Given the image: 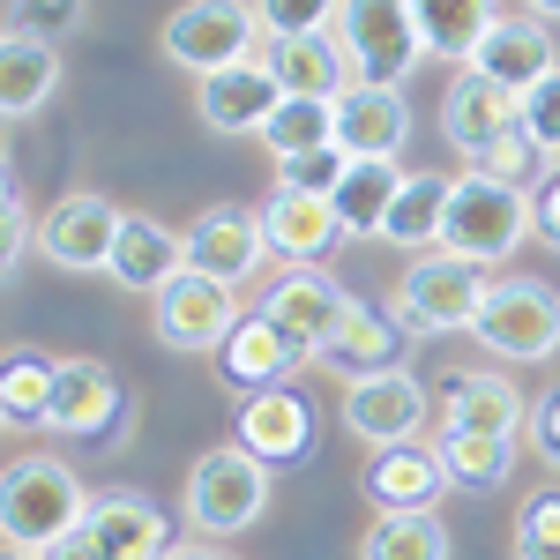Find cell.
<instances>
[{
	"mask_svg": "<svg viewBox=\"0 0 560 560\" xmlns=\"http://www.w3.org/2000/svg\"><path fill=\"white\" fill-rule=\"evenodd\" d=\"M269 486H277V471L261 464L255 448L224 441V448H202V456L187 464L179 516H187L195 538H240V530H255V523L269 516Z\"/></svg>",
	"mask_w": 560,
	"mask_h": 560,
	"instance_id": "cell-1",
	"label": "cell"
},
{
	"mask_svg": "<svg viewBox=\"0 0 560 560\" xmlns=\"http://www.w3.org/2000/svg\"><path fill=\"white\" fill-rule=\"evenodd\" d=\"M90 486L68 456H8L0 464V538H23V546H52L68 530H83Z\"/></svg>",
	"mask_w": 560,
	"mask_h": 560,
	"instance_id": "cell-2",
	"label": "cell"
},
{
	"mask_svg": "<svg viewBox=\"0 0 560 560\" xmlns=\"http://www.w3.org/2000/svg\"><path fill=\"white\" fill-rule=\"evenodd\" d=\"M523 240H530V187H509L493 173L448 179V210H441V247L448 255L478 261V269H501Z\"/></svg>",
	"mask_w": 560,
	"mask_h": 560,
	"instance_id": "cell-3",
	"label": "cell"
},
{
	"mask_svg": "<svg viewBox=\"0 0 560 560\" xmlns=\"http://www.w3.org/2000/svg\"><path fill=\"white\" fill-rule=\"evenodd\" d=\"M486 277H493V269L448 255V247H427V255L404 261L388 306H396V322H404L411 337H456V329H471L478 300H486Z\"/></svg>",
	"mask_w": 560,
	"mask_h": 560,
	"instance_id": "cell-4",
	"label": "cell"
},
{
	"mask_svg": "<svg viewBox=\"0 0 560 560\" xmlns=\"http://www.w3.org/2000/svg\"><path fill=\"white\" fill-rule=\"evenodd\" d=\"M471 337L493 359H553L560 351V292L546 277H486V300L471 314Z\"/></svg>",
	"mask_w": 560,
	"mask_h": 560,
	"instance_id": "cell-5",
	"label": "cell"
},
{
	"mask_svg": "<svg viewBox=\"0 0 560 560\" xmlns=\"http://www.w3.org/2000/svg\"><path fill=\"white\" fill-rule=\"evenodd\" d=\"M158 45L187 75H217V68L261 52V15H255V0H179L165 15V38Z\"/></svg>",
	"mask_w": 560,
	"mask_h": 560,
	"instance_id": "cell-6",
	"label": "cell"
},
{
	"mask_svg": "<svg viewBox=\"0 0 560 560\" xmlns=\"http://www.w3.org/2000/svg\"><path fill=\"white\" fill-rule=\"evenodd\" d=\"M247 314L240 300V284H224V277H202V269H179L173 284L150 300V329H158V345L165 351H187V359H202L232 337V322Z\"/></svg>",
	"mask_w": 560,
	"mask_h": 560,
	"instance_id": "cell-7",
	"label": "cell"
},
{
	"mask_svg": "<svg viewBox=\"0 0 560 560\" xmlns=\"http://www.w3.org/2000/svg\"><path fill=\"white\" fill-rule=\"evenodd\" d=\"M345 427L366 448H404L433 427V396L411 366H374V374H351L345 382Z\"/></svg>",
	"mask_w": 560,
	"mask_h": 560,
	"instance_id": "cell-8",
	"label": "cell"
},
{
	"mask_svg": "<svg viewBox=\"0 0 560 560\" xmlns=\"http://www.w3.org/2000/svg\"><path fill=\"white\" fill-rule=\"evenodd\" d=\"M337 38L359 60V83H404L419 68V52H427L411 0H345L337 8Z\"/></svg>",
	"mask_w": 560,
	"mask_h": 560,
	"instance_id": "cell-9",
	"label": "cell"
},
{
	"mask_svg": "<svg viewBox=\"0 0 560 560\" xmlns=\"http://www.w3.org/2000/svg\"><path fill=\"white\" fill-rule=\"evenodd\" d=\"M210 366H217V382H224V388L261 396V388H284L300 366H314V351H306L292 329H277L261 306H247V314L232 322V337L210 351Z\"/></svg>",
	"mask_w": 560,
	"mask_h": 560,
	"instance_id": "cell-10",
	"label": "cell"
},
{
	"mask_svg": "<svg viewBox=\"0 0 560 560\" xmlns=\"http://www.w3.org/2000/svg\"><path fill=\"white\" fill-rule=\"evenodd\" d=\"M441 135H448V150H464V165H486L516 135V90H501L478 68H456L441 90Z\"/></svg>",
	"mask_w": 560,
	"mask_h": 560,
	"instance_id": "cell-11",
	"label": "cell"
},
{
	"mask_svg": "<svg viewBox=\"0 0 560 560\" xmlns=\"http://www.w3.org/2000/svg\"><path fill=\"white\" fill-rule=\"evenodd\" d=\"M120 202H105V195H60L52 210L38 217V255L52 269H68V277H90V269H105L113 261V240H120Z\"/></svg>",
	"mask_w": 560,
	"mask_h": 560,
	"instance_id": "cell-12",
	"label": "cell"
},
{
	"mask_svg": "<svg viewBox=\"0 0 560 560\" xmlns=\"http://www.w3.org/2000/svg\"><path fill=\"white\" fill-rule=\"evenodd\" d=\"M240 448H255L269 471H300L306 456H314V441H322V411L306 404L300 388H261L240 404V433H232Z\"/></svg>",
	"mask_w": 560,
	"mask_h": 560,
	"instance_id": "cell-13",
	"label": "cell"
},
{
	"mask_svg": "<svg viewBox=\"0 0 560 560\" xmlns=\"http://www.w3.org/2000/svg\"><path fill=\"white\" fill-rule=\"evenodd\" d=\"M261 240H269V255L284 261V269H306V261L337 255L345 247V224H337V202L329 195H314V187H269V202H261Z\"/></svg>",
	"mask_w": 560,
	"mask_h": 560,
	"instance_id": "cell-14",
	"label": "cell"
},
{
	"mask_svg": "<svg viewBox=\"0 0 560 560\" xmlns=\"http://www.w3.org/2000/svg\"><path fill=\"white\" fill-rule=\"evenodd\" d=\"M351 306H359V300H351L345 284L322 269V261H306V269H284V277L261 292V314H269L277 329H292L306 351L329 345V337H337V329L351 322Z\"/></svg>",
	"mask_w": 560,
	"mask_h": 560,
	"instance_id": "cell-15",
	"label": "cell"
},
{
	"mask_svg": "<svg viewBox=\"0 0 560 560\" xmlns=\"http://www.w3.org/2000/svg\"><path fill=\"white\" fill-rule=\"evenodd\" d=\"M277 105H284V83L261 68V52L217 68V75H195V120L210 135H261Z\"/></svg>",
	"mask_w": 560,
	"mask_h": 560,
	"instance_id": "cell-16",
	"label": "cell"
},
{
	"mask_svg": "<svg viewBox=\"0 0 560 560\" xmlns=\"http://www.w3.org/2000/svg\"><path fill=\"white\" fill-rule=\"evenodd\" d=\"M179 240H187V269H202V277H224V284H247L261 261H269L261 217H255V210H240V202H210V210L195 217Z\"/></svg>",
	"mask_w": 560,
	"mask_h": 560,
	"instance_id": "cell-17",
	"label": "cell"
},
{
	"mask_svg": "<svg viewBox=\"0 0 560 560\" xmlns=\"http://www.w3.org/2000/svg\"><path fill=\"white\" fill-rule=\"evenodd\" d=\"M261 68L284 83V97H345L359 83V60L337 31H300V38H261Z\"/></svg>",
	"mask_w": 560,
	"mask_h": 560,
	"instance_id": "cell-18",
	"label": "cell"
},
{
	"mask_svg": "<svg viewBox=\"0 0 560 560\" xmlns=\"http://www.w3.org/2000/svg\"><path fill=\"white\" fill-rule=\"evenodd\" d=\"M120 404H128V388L120 374L105 366V359H60V374H52V396H45V433H105L120 419Z\"/></svg>",
	"mask_w": 560,
	"mask_h": 560,
	"instance_id": "cell-19",
	"label": "cell"
},
{
	"mask_svg": "<svg viewBox=\"0 0 560 560\" xmlns=\"http://www.w3.org/2000/svg\"><path fill=\"white\" fill-rule=\"evenodd\" d=\"M179 269H187V240H179L173 224H158V217H142V210L120 217V240H113V261H105V277H113L120 292L158 300Z\"/></svg>",
	"mask_w": 560,
	"mask_h": 560,
	"instance_id": "cell-20",
	"label": "cell"
},
{
	"mask_svg": "<svg viewBox=\"0 0 560 560\" xmlns=\"http://www.w3.org/2000/svg\"><path fill=\"white\" fill-rule=\"evenodd\" d=\"M478 75H493L501 90H530L538 75H553L560 52H553V23H538V15H493V31L478 38V52L464 60Z\"/></svg>",
	"mask_w": 560,
	"mask_h": 560,
	"instance_id": "cell-21",
	"label": "cell"
},
{
	"mask_svg": "<svg viewBox=\"0 0 560 560\" xmlns=\"http://www.w3.org/2000/svg\"><path fill=\"white\" fill-rule=\"evenodd\" d=\"M523 388L509 374H448L441 382V404H433V427L441 433H523Z\"/></svg>",
	"mask_w": 560,
	"mask_h": 560,
	"instance_id": "cell-22",
	"label": "cell"
},
{
	"mask_svg": "<svg viewBox=\"0 0 560 560\" xmlns=\"http://www.w3.org/2000/svg\"><path fill=\"white\" fill-rule=\"evenodd\" d=\"M404 135H411L404 83H351L337 97V142H345V158H396Z\"/></svg>",
	"mask_w": 560,
	"mask_h": 560,
	"instance_id": "cell-23",
	"label": "cell"
},
{
	"mask_svg": "<svg viewBox=\"0 0 560 560\" xmlns=\"http://www.w3.org/2000/svg\"><path fill=\"white\" fill-rule=\"evenodd\" d=\"M404 322H396V306H374V300H359L351 306V322L329 337V345L314 351V366H329V374H374V366H404Z\"/></svg>",
	"mask_w": 560,
	"mask_h": 560,
	"instance_id": "cell-24",
	"label": "cell"
},
{
	"mask_svg": "<svg viewBox=\"0 0 560 560\" xmlns=\"http://www.w3.org/2000/svg\"><path fill=\"white\" fill-rule=\"evenodd\" d=\"M83 530L105 560H165V516L142 493H90Z\"/></svg>",
	"mask_w": 560,
	"mask_h": 560,
	"instance_id": "cell-25",
	"label": "cell"
},
{
	"mask_svg": "<svg viewBox=\"0 0 560 560\" xmlns=\"http://www.w3.org/2000/svg\"><path fill=\"white\" fill-rule=\"evenodd\" d=\"M366 493H374V509H441V493H448V471H441L433 441L374 448V464H366Z\"/></svg>",
	"mask_w": 560,
	"mask_h": 560,
	"instance_id": "cell-26",
	"label": "cell"
},
{
	"mask_svg": "<svg viewBox=\"0 0 560 560\" xmlns=\"http://www.w3.org/2000/svg\"><path fill=\"white\" fill-rule=\"evenodd\" d=\"M52 90H60V45L8 23L0 31V120H31Z\"/></svg>",
	"mask_w": 560,
	"mask_h": 560,
	"instance_id": "cell-27",
	"label": "cell"
},
{
	"mask_svg": "<svg viewBox=\"0 0 560 560\" xmlns=\"http://www.w3.org/2000/svg\"><path fill=\"white\" fill-rule=\"evenodd\" d=\"M396 187H404V165H396V158H351L345 179L329 187L345 240H382V217H388V202H396Z\"/></svg>",
	"mask_w": 560,
	"mask_h": 560,
	"instance_id": "cell-28",
	"label": "cell"
},
{
	"mask_svg": "<svg viewBox=\"0 0 560 560\" xmlns=\"http://www.w3.org/2000/svg\"><path fill=\"white\" fill-rule=\"evenodd\" d=\"M359 560H448V523L441 509H374Z\"/></svg>",
	"mask_w": 560,
	"mask_h": 560,
	"instance_id": "cell-29",
	"label": "cell"
},
{
	"mask_svg": "<svg viewBox=\"0 0 560 560\" xmlns=\"http://www.w3.org/2000/svg\"><path fill=\"white\" fill-rule=\"evenodd\" d=\"M433 456H441L448 486H464V493H493L501 478L516 471V433H441V427H433Z\"/></svg>",
	"mask_w": 560,
	"mask_h": 560,
	"instance_id": "cell-30",
	"label": "cell"
},
{
	"mask_svg": "<svg viewBox=\"0 0 560 560\" xmlns=\"http://www.w3.org/2000/svg\"><path fill=\"white\" fill-rule=\"evenodd\" d=\"M441 210H448V179L404 173V187H396V202L382 217V240L404 247V255H427V247H441Z\"/></svg>",
	"mask_w": 560,
	"mask_h": 560,
	"instance_id": "cell-31",
	"label": "cell"
},
{
	"mask_svg": "<svg viewBox=\"0 0 560 560\" xmlns=\"http://www.w3.org/2000/svg\"><path fill=\"white\" fill-rule=\"evenodd\" d=\"M411 15H419V38H427L433 60H471L478 38L493 31V15H501V0H411Z\"/></svg>",
	"mask_w": 560,
	"mask_h": 560,
	"instance_id": "cell-32",
	"label": "cell"
},
{
	"mask_svg": "<svg viewBox=\"0 0 560 560\" xmlns=\"http://www.w3.org/2000/svg\"><path fill=\"white\" fill-rule=\"evenodd\" d=\"M60 359L38 345H8L0 351V419L8 427H38L45 433V396H52Z\"/></svg>",
	"mask_w": 560,
	"mask_h": 560,
	"instance_id": "cell-33",
	"label": "cell"
},
{
	"mask_svg": "<svg viewBox=\"0 0 560 560\" xmlns=\"http://www.w3.org/2000/svg\"><path fill=\"white\" fill-rule=\"evenodd\" d=\"M337 142V97H284L261 128V150L284 165V158H306V150H329Z\"/></svg>",
	"mask_w": 560,
	"mask_h": 560,
	"instance_id": "cell-34",
	"label": "cell"
},
{
	"mask_svg": "<svg viewBox=\"0 0 560 560\" xmlns=\"http://www.w3.org/2000/svg\"><path fill=\"white\" fill-rule=\"evenodd\" d=\"M8 23L45 45H68L90 23V0H8Z\"/></svg>",
	"mask_w": 560,
	"mask_h": 560,
	"instance_id": "cell-35",
	"label": "cell"
},
{
	"mask_svg": "<svg viewBox=\"0 0 560 560\" xmlns=\"http://www.w3.org/2000/svg\"><path fill=\"white\" fill-rule=\"evenodd\" d=\"M516 560H560V486H538L516 516Z\"/></svg>",
	"mask_w": 560,
	"mask_h": 560,
	"instance_id": "cell-36",
	"label": "cell"
},
{
	"mask_svg": "<svg viewBox=\"0 0 560 560\" xmlns=\"http://www.w3.org/2000/svg\"><path fill=\"white\" fill-rule=\"evenodd\" d=\"M516 128L560 165V68H553V75H538V83L516 97Z\"/></svg>",
	"mask_w": 560,
	"mask_h": 560,
	"instance_id": "cell-37",
	"label": "cell"
},
{
	"mask_svg": "<svg viewBox=\"0 0 560 560\" xmlns=\"http://www.w3.org/2000/svg\"><path fill=\"white\" fill-rule=\"evenodd\" d=\"M345 0H255L261 38H300V31H337Z\"/></svg>",
	"mask_w": 560,
	"mask_h": 560,
	"instance_id": "cell-38",
	"label": "cell"
},
{
	"mask_svg": "<svg viewBox=\"0 0 560 560\" xmlns=\"http://www.w3.org/2000/svg\"><path fill=\"white\" fill-rule=\"evenodd\" d=\"M345 142H329V150H306V158H284V165H277V179H284V187H314V195H329V187H337V179H345Z\"/></svg>",
	"mask_w": 560,
	"mask_h": 560,
	"instance_id": "cell-39",
	"label": "cell"
},
{
	"mask_svg": "<svg viewBox=\"0 0 560 560\" xmlns=\"http://www.w3.org/2000/svg\"><path fill=\"white\" fill-rule=\"evenodd\" d=\"M523 433H530V456H538V464H546V471L560 478V388H546V396L530 404Z\"/></svg>",
	"mask_w": 560,
	"mask_h": 560,
	"instance_id": "cell-40",
	"label": "cell"
},
{
	"mask_svg": "<svg viewBox=\"0 0 560 560\" xmlns=\"http://www.w3.org/2000/svg\"><path fill=\"white\" fill-rule=\"evenodd\" d=\"M31 247H38V217L23 210V202H8V210H0V284L23 269V255H31Z\"/></svg>",
	"mask_w": 560,
	"mask_h": 560,
	"instance_id": "cell-41",
	"label": "cell"
},
{
	"mask_svg": "<svg viewBox=\"0 0 560 560\" xmlns=\"http://www.w3.org/2000/svg\"><path fill=\"white\" fill-rule=\"evenodd\" d=\"M530 240H546L560 255V165H546V179L530 187Z\"/></svg>",
	"mask_w": 560,
	"mask_h": 560,
	"instance_id": "cell-42",
	"label": "cell"
},
{
	"mask_svg": "<svg viewBox=\"0 0 560 560\" xmlns=\"http://www.w3.org/2000/svg\"><path fill=\"white\" fill-rule=\"evenodd\" d=\"M45 560H105V553L90 546V530H68V538H52V546H45Z\"/></svg>",
	"mask_w": 560,
	"mask_h": 560,
	"instance_id": "cell-43",
	"label": "cell"
},
{
	"mask_svg": "<svg viewBox=\"0 0 560 560\" xmlns=\"http://www.w3.org/2000/svg\"><path fill=\"white\" fill-rule=\"evenodd\" d=\"M165 560H232L217 538H187V546H165Z\"/></svg>",
	"mask_w": 560,
	"mask_h": 560,
	"instance_id": "cell-44",
	"label": "cell"
},
{
	"mask_svg": "<svg viewBox=\"0 0 560 560\" xmlns=\"http://www.w3.org/2000/svg\"><path fill=\"white\" fill-rule=\"evenodd\" d=\"M0 560H45V546H23V538H0Z\"/></svg>",
	"mask_w": 560,
	"mask_h": 560,
	"instance_id": "cell-45",
	"label": "cell"
},
{
	"mask_svg": "<svg viewBox=\"0 0 560 560\" xmlns=\"http://www.w3.org/2000/svg\"><path fill=\"white\" fill-rule=\"evenodd\" d=\"M523 15H538V23H560V0H523Z\"/></svg>",
	"mask_w": 560,
	"mask_h": 560,
	"instance_id": "cell-46",
	"label": "cell"
},
{
	"mask_svg": "<svg viewBox=\"0 0 560 560\" xmlns=\"http://www.w3.org/2000/svg\"><path fill=\"white\" fill-rule=\"evenodd\" d=\"M15 202V173H8V158H0V210Z\"/></svg>",
	"mask_w": 560,
	"mask_h": 560,
	"instance_id": "cell-47",
	"label": "cell"
},
{
	"mask_svg": "<svg viewBox=\"0 0 560 560\" xmlns=\"http://www.w3.org/2000/svg\"><path fill=\"white\" fill-rule=\"evenodd\" d=\"M0 427H8V419H0Z\"/></svg>",
	"mask_w": 560,
	"mask_h": 560,
	"instance_id": "cell-48",
	"label": "cell"
}]
</instances>
